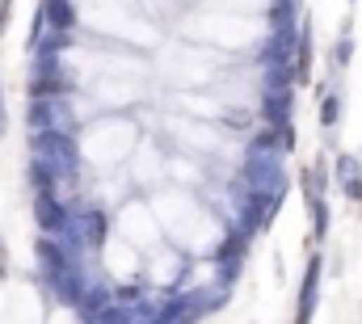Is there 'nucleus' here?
Returning a JSON list of instances; mask_svg holds the SVG:
<instances>
[{
  "label": "nucleus",
  "mask_w": 362,
  "mask_h": 324,
  "mask_svg": "<svg viewBox=\"0 0 362 324\" xmlns=\"http://www.w3.org/2000/svg\"><path fill=\"white\" fill-rule=\"evenodd\" d=\"M4 127H8V118H4V89H0V135H4Z\"/></svg>",
  "instance_id": "3"
},
{
  "label": "nucleus",
  "mask_w": 362,
  "mask_h": 324,
  "mask_svg": "<svg viewBox=\"0 0 362 324\" xmlns=\"http://www.w3.org/2000/svg\"><path fill=\"white\" fill-rule=\"evenodd\" d=\"M350 4H354V0H350Z\"/></svg>",
  "instance_id": "4"
},
{
  "label": "nucleus",
  "mask_w": 362,
  "mask_h": 324,
  "mask_svg": "<svg viewBox=\"0 0 362 324\" xmlns=\"http://www.w3.org/2000/svg\"><path fill=\"white\" fill-rule=\"evenodd\" d=\"M337 114H342V97L325 89V93H321V127L333 131V127H337Z\"/></svg>",
  "instance_id": "2"
},
{
  "label": "nucleus",
  "mask_w": 362,
  "mask_h": 324,
  "mask_svg": "<svg viewBox=\"0 0 362 324\" xmlns=\"http://www.w3.org/2000/svg\"><path fill=\"white\" fill-rule=\"evenodd\" d=\"M34 215H38V223H42L46 232H63V228H67V211H63V202H59L51 190H38Z\"/></svg>",
  "instance_id": "1"
}]
</instances>
